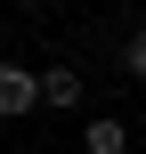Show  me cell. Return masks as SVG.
Instances as JSON below:
<instances>
[{"mask_svg":"<svg viewBox=\"0 0 146 154\" xmlns=\"http://www.w3.org/2000/svg\"><path fill=\"white\" fill-rule=\"evenodd\" d=\"M33 106H41V73L8 57V65H0V122H24Z\"/></svg>","mask_w":146,"mask_h":154,"instance_id":"cell-1","label":"cell"},{"mask_svg":"<svg viewBox=\"0 0 146 154\" xmlns=\"http://www.w3.org/2000/svg\"><path fill=\"white\" fill-rule=\"evenodd\" d=\"M122 73H130V81H146V24L122 41Z\"/></svg>","mask_w":146,"mask_h":154,"instance_id":"cell-4","label":"cell"},{"mask_svg":"<svg viewBox=\"0 0 146 154\" xmlns=\"http://www.w3.org/2000/svg\"><path fill=\"white\" fill-rule=\"evenodd\" d=\"M81 154H130V122H122V114H98V122L81 130Z\"/></svg>","mask_w":146,"mask_h":154,"instance_id":"cell-3","label":"cell"},{"mask_svg":"<svg viewBox=\"0 0 146 154\" xmlns=\"http://www.w3.org/2000/svg\"><path fill=\"white\" fill-rule=\"evenodd\" d=\"M41 106L49 114H81V65H41Z\"/></svg>","mask_w":146,"mask_h":154,"instance_id":"cell-2","label":"cell"}]
</instances>
